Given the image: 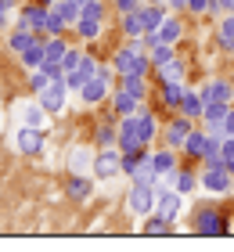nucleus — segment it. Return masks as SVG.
I'll return each mask as SVG.
<instances>
[{"label":"nucleus","instance_id":"14","mask_svg":"<svg viewBox=\"0 0 234 252\" xmlns=\"http://www.w3.org/2000/svg\"><path fill=\"white\" fill-rule=\"evenodd\" d=\"M187 137H191V130H187V123H173V126H169V144H173V148L187 144Z\"/></svg>","mask_w":234,"mask_h":252},{"label":"nucleus","instance_id":"28","mask_svg":"<svg viewBox=\"0 0 234 252\" xmlns=\"http://www.w3.org/2000/svg\"><path fill=\"white\" fill-rule=\"evenodd\" d=\"M4 15H7V11H0V29H4V26H7V18H4Z\"/></svg>","mask_w":234,"mask_h":252},{"label":"nucleus","instance_id":"26","mask_svg":"<svg viewBox=\"0 0 234 252\" xmlns=\"http://www.w3.org/2000/svg\"><path fill=\"white\" fill-rule=\"evenodd\" d=\"M134 4H137V0H119V7H123V11H134Z\"/></svg>","mask_w":234,"mask_h":252},{"label":"nucleus","instance_id":"21","mask_svg":"<svg viewBox=\"0 0 234 252\" xmlns=\"http://www.w3.org/2000/svg\"><path fill=\"white\" fill-rule=\"evenodd\" d=\"M173 184H177V191H191L195 188V177L191 173H180V177H173Z\"/></svg>","mask_w":234,"mask_h":252},{"label":"nucleus","instance_id":"9","mask_svg":"<svg viewBox=\"0 0 234 252\" xmlns=\"http://www.w3.org/2000/svg\"><path fill=\"white\" fill-rule=\"evenodd\" d=\"M198 231H202V234H224L227 223H224V216H220V213L205 209L202 216H198Z\"/></svg>","mask_w":234,"mask_h":252},{"label":"nucleus","instance_id":"11","mask_svg":"<svg viewBox=\"0 0 234 252\" xmlns=\"http://www.w3.org/2000/svg\"><path fill=\"white\" fill-rule=\"evenodd\" d=\"M65 194H68V198H87V194H90V180H83V177H68Z\"/></svg>","mask_w":234,"mask_h":252},{"label":"nucleus","instance_id":"24","mask_svg":"<svg viewBox=\"0 0 234 252\" xmlns=\"http://www.w3.org/2000/svg\"><path fill=\"white\" fill-rule=\"evenodd\" d=\"M224 126H227V133H234V112H227V116H224Z\"/></svg>","mask_w":234,"mask_h":252},{"label":"nucleus","instance_id":"1","mask_svg":"<svg viewBox=\"0 0 234 252\" xmlns=\"http://www.w3.org/2000/svg\"><path fill=\"white\" fill-rule=\"evenodd\" d=\"M65 94H68V83H65V76H62V79H51V83H47L36 97H40V105H43L47 112H58V108L65 105Z\"/></svg>","mask_w":234,"mask_h":252},{"label":"nucleus","instance_id":"27","mask_svg":"<svg viewBox=\"0 0 234 252\" xmlns=\"http://www.w3.org/2000/svg\"><path fill=\"white\" fill-rule=\"evenodd\" d=\"M36 4H43V7H54V4H58V0H36Z\"/></svg>","mask_w":234,"mask_h":252},{"label":"nucleus","instance_id":"15","mask_svg":"<svg viewBox=\"0 0 234 252\" xmlns=\"http://www.w3.org/2000/svg\"><path fill=\"white\" fill-rule=\"evenodd\" d=\"M177 205H180V198H177V194H159V213L166 216V220H169L173 213H177Z\"/></svg>","mask_w":234,"mask_h":252},{"label":"nucleus","instance_id":"29","mask_svg":"<svg viewBox=\"0 0 234 252\" xmlns=\"http://www.w3.org/2000/svg\"><path fill=\"white\" fill-rule=\"evenodd\" d=\"M169 4H173V7H184V4H187V0H169Z\"/></svg>","mask_w":234,"mask_h":252},{"label":"nucleus","instance_id":"5","mask_svg":"<svg viewBox=\"0 0 234 252\" xmlns=\"http://www.w3.org/2000/svg\"><path fill=\"white\" fill-rule=\"evenodd\" d=\"M130 209H134V213H151V209H155V191H151V184H137V188H134Z\"/></svg>","mask_w":234,"mask_h":252},{"label":"nucleus","instance_id":"16","mask_svg":"<svg viewBox=\"0 0 234 252\" xmlns=\"http://www.w3.org/2000/svg\"><path fill=\"white\" fill-rule=\"evenodd\" d=\"M51 79H54V76H47L43 68H33V76H29V90H33V94H40V90L51 83Z\"/></svg>","mask_w":234,"mask_h":252},{"label":"nucleus","instance_id":"19","mask_svg":"<svg viewBox=\"0 0 234 252\" xmlns=\"http://www.w3.org/2000/svg\"><path fill=\"white\" fill-rule=\"evenodd\" d=\"M134 105H137V97L130 94V90H123V94L115 97V108H119V112H134Z\"/></svg>","mask_w":234,"mask_h":252},{"label":"nucleus","instance_id":"22","mask_svg":"<svg viewBox=\"0 0 234 252\" xmlns=\"http://www.w3.org/2000/svg\"><path fill=\"white\" fill-rule=\"evenodd\" d=\"M87 162H90V152H83V148L72 152V169H87Z\"/></svg>","mask_w":234,"mask_h":252},{"label":"nucleus","instance_id":"23","mask_svg":"<svg viewBox=\"0 0 234 252\" xmlns=\"http://www.w3.org/2000/svg\"><path fill=\"white\" fill-rule=\"evenodd\" d=\"M112 141V130H108V126H101V130H98V144H108Z\"/></svg>","mask_w":234,"mask_h":252},{"label":"nucleus","instance_id":"4","mask_svg":"<svg viewBox=\"0 0 234 252\" xmlns=\"http://www.w3.org/2000/svg\"><path fill=\"white\" fill-rule=\"evenodd\" d=\"M43 116H47V108L40 105V97L36 101H22V105H18V123L22 126H43Z\"/></svg>","mask_w":234,"mask_h":252},{"label":"nucleus","instance_id":"3","mask_svg":"<svg viewBox=\"0 0 234 252\" xmlns=\"http://www.w3.org/2000/svg\"><path fill=\"white\" fill-rule=\"evenodd\" d=\"M18 29H29V32L47 29V7H43V4L26 7V11H22V18H18Z\"/></svg>","mask_w":234,"mask_h":252},{"label":"nucleus","instance_id":"7","mask_svg":"<svg viewBox=\"0 0 234 252\" xmlns=\"http://www.w3.org/2000/svg\"><path fill=\"white\" fill-rule=\"evenodd\" d=\"M18 58H22V65H26L29 72H33V68H40V65H43V58H47V43H43V40H33L29 47L18 54Z\"/></svg>","mask_w":234,"mask_h":252},{"label":"nucleus","instance_id":"25","mask_svg":"<svg viewBox=\"0 0 234 252\" xmlns=\"http://www.w3.org/2000/svg\"><path fill=\"white\" fill-rule=\"evenodd\" d=\"M15 4H18V0H0V11H11Z\"/></svg>","mask_w":234,"mask_h":252},{"label":"nucleus","instance_id":"18","mask_svg":"<svg viewBox=\"0 0 234 252\" xmlns=\"http://www.w3.org/2000/svg\"><path fill=\"white\" fill-rule=\"evenodd\" d=\"M205 112V101H198L191 94H184V116H202Z\"/></svg>","mask_w":234,"mask_h":252},{"label":"nucleus","instance_id":"12","mask_svg":"<svg viewBox=\"0 0 234 252\" xmlns=\"http://www.w3.org/2000/svg\"><path fill=\"white\" fill-rule=\"evenodd\" d=\"M227 97H231V87H227V83H213V87H205V94H202L205 105H209V101H220V105H227Z\"/></svg>","mask_w":234,"mask_h":252},{"label":"nucleus","instance_id":"10","mask_svg":"<svg viewBox=\"0 0 234 252\" xmlns=\"http://www.w3.org/2000/svg\"><path fill=\"white\" fill-rule=\"evenodd\" d=\"M101 97H104V72L90 76L83 83V101H101Z\"/></svg>","mask_w":234,"mask_h":252},{"label":"nucleus","instance_id":"20","mask_svg":"<svg viewBox=\"0 0 234 252\" xmlns=\"http://www.w3.org/2000/svg\"><path fill=\"white\" fill-rule=\"evenodd\" d=\"M220 36H224L227 47H234V18H227L224 26H220Z\"/></svg>","mask_w":234,"mask_h":252},{"label":"nucleus","instance_id":"17","mask_svg":"<svg viewBox=\"0 0 234 252\" xmlns=\"http://www.w3.org/2000/svg\"><path fill=\"white\" fill-rule=\"evenodd\" d=\"M151 166H155V173H173V155H169V152L151 155Z\"/></svg>","mask_w":234,"mask_h":252},{"label":"nucleus","instance_id":"13","mask_svg":"<svg viewBox=\"0 0 234 252\" xmlns=\"http://www.w3.org/2000/svg\"><path fill=\"white\" fill-rule=\"evenodd\" d=\"M33 40H36V32H29V29H18V32H11V40H7V47L22 54V51H26V47H29V43H33Z\"/></svg>","mask_w":234,"mask_h":252},{"label":"nucleus","instance_id":"8","mask_svg":"<svg viewBox=\"0 0 234 252\" xmlns=\"http://www.w3.org/2000/svg\"><path fill=\"white\" fill-rule=\"evenodd\" d=\"M94 169H98V177H101V180H108V177H115V173L123 169V158L115 155V152H104V155H98Z\"/></svg>","mask_w":234,"mask_h":252},{"label":"nucleus","instance_id":"30","mask_svg":"<svg viewBox=\"0 0 234 252\" xmlns=\"http://www.w3.org/2000/svg\"><path fill=\"white\" fill-rule=\"evenodd\" d=\"M148 4H155V0H148Z\"/></svg>","mask_w":234,"mask_h":252},{"label":"nucleus","instance_id":"6","mask_svg":"<svg viewBox=\"0 0 234 252\" xmlns=\"http://www.w3.org/2000/svg\"><path fill=\"white\" fill-rule=\"evenodd\" d=\"M115 68H119L123 76H140L144 72V58H140L137 51H123L119 58H115Z\"/></svg>","mask_w":234,"mask_h":252},{"label":"nucleus","instance_id":"2","mask_svg":"<svg viewBox=\"0 0 234 252\" xmlns=\"http://www.w3.org/2000/svg\"><path fill=\"white\" fill-rule=\"evenodd\" d=\"M15 148H18L22 155H36L40 148H43V133H40V126H22Z\"/></svg>","mask_w":234,"mask_h":252}]
</instances>
